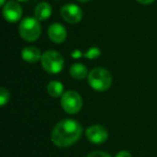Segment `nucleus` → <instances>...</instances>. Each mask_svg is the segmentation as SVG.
Returning a JSON list of instances; mask_svg holds the SVG:
<instances>
[{
    "label": "nucleus",
    "mask_w": 157,
    "mask_h": 157,
    "mask_svg": "<svg viewBox=\"0 0 157 157\" xmlns=\"http://www.w3.org/2000/svg\"><path fill=\"white\" fill-rule=\"evenodd\" d=\"M82 126L74 120H63L57 123L52 130L51 139L56 146L67 147L75 143L82 135Z\"/></svg>",
    "instance_id": "nucleus-1"
},
{
    "label": "nucleus",
    "mask_w": 157,
    "mask_h": 157,
    "mask_svg": "<svg viewBox=\"0 0 157 157\" xmlns=\"http://www.w3.org/2000/svg\"><path fill=\"white\" fill-rule=\"evenodd\" d=\"M87 76L90 87L98 92H105L112 85V75L105 68H95Z\"/></svg>",
    "instance_id": "nucleus-2"
},
{
    "label": "nucleus",
    "mask_w": 157,
    "mask_h": 157,
    "mask_svg": "<svg viewBox=\"0 0 157 157\" xmlns=\"http://www.w3.org/2000/svg\"><path fill=\"white\" fill-rule=\"evenodd\" d=\"M18 33L24 40L29 42L36 41L41 35V26L36 17H26L21 22Z\"/></svg>",
    "instance_id": "nucleus-3"
},
{
    "label": "nucleus",
    "mask_w": 157,
    "mask_h": 157,
    "mask_svg": "<svg viewBox=\"0 0 157 157\" xmlns=\"http://www.w3.org/2000/svg\"><path fill=\"white\" fill-rule=\"evenodd\" d=\"M41 65L46 72L56 74L63 70V58L57 51H46L42 54Z\"/></svg>",
    "instance_id": "nucleus-4"
},
{
    "label": "nucleus",
    "mask_w": 157,
    "mask_h": 157,
    "mask_svg": "<svg viewBox=\"0 0 157 157\" xmlns=\"http://www.w3.org/2000/svg\"><path fill=\"white\" fill-rule=\"evenodd\" d=\"M82 98L80 94H78L74 90H69L66 92L61 96L60 105L63 109L69 114H75L78 113L82 108Z\"/></svg>",
    "instance_id": "nucleus-5"
},
{
    "label": "nucleus",
    "mask_w": 157,
    "mask_h": 157,
    "mask_svg": "<svg viewBox=\"0 0 157 157\" xmlns=\"http://www.w3.org/2000/svg\"><path fill=\"white\" fill-rule=\"evenodd\" d=\"M60 15L66 22L70 24H76L83 17V12L80 7L75 5H65L60 9Z\"/></svg>",
    "instance_id": "nucleus-6"
},
{
    "label": "nucleus",
    "mask_w": 157,
    "mask_h": 157,
    "mask_svg": "<svg viewBox=\"0 0 157 157\" xmlns=\"http://www.w3.org/2000/svg\"><path fill=\"white\" fill-rule=\"evenodd\" d=\"M108 131L101 125H93L86 129V137L92 143L101 144L107 141L108 139Z\"/></svg>",
    "instance_id": "nucleus-7"
},
{
    "label": "nucleus",
    "mask_w": 157,
    "mask_h": 157,
    "mask_svg": "<svg viewBox=\"0 0 157 157\" xmlns=\"http://www.w3.org/2000/svg\"><path fill=\"white\" fill-rule=\"evenodd\" d=\"M3 16H5L6 21L10 23H15L21 20L22 17V8L16 1H8L5 6H3Z\"/></svg>",
    "instance_id": "nucleus-8"
},
{
    "label": "nucleus",
    "mask_w": 157,
    "mask_h": 157,
    "mask_svg": "<svg viewBox=\"0 0 157 157\" xmlns=\"http://www.w3.org/2000/svg\"><path fill=\"white\" fill-rule=\"evenodd\" d=\"M48 35V38H50L53 42L59 44V43H63L66 40V38H67V30H66V28L63 25L55 23V24H52L50 26Z\"/></svg>",
    "instance_id": "nucleus-9"
},
{
    "label": "nucleus",
    "mask_w": 157,
    "mask_h": 157,
    "mask_svg": "<svg viewBox=\"0 0 157 157\" xmlns=\"http://www.w3.org/2000/svg\"><path fill=\"white\" fill-rule=\"evenodd\" d=\"M22 58L27 63H35L37 61L41 60L42 54L39 48H36V46H27L22 51Z\"/></svg>",
    "instance_id": "nucleus-10"
},
{
    "label": "nucleus",
    "mask_w": 157,
    "mask_h": 157,
    "mask_svg": "<svg viewBox=\"0 0 157 157\" xmlns=\"http://www.w3.org/2000/svg\"><path fill=\"white\" fill-rule=\"evenodd\" d=\"M52 14V7L48 2H40L35 8V17L39 21H45Z\"/></svg>",
    "instance_id": "nucleus-11"
},
{
    "label": "nucleus",
    "mask_w": 157,
    "mask_h": 157,
    "mask_svg": "<svg viewBox=\"0 0 157 157\" xmlns=\"http://www.w3.org/2000/svg\"><path fill=\"white\" fill-rule=\"evenodd\" d=\"M70 75L75 80H83L87 74V68L82 63H74L70 68Z\"/></svg>",
    "instance_id": "nucleus-12"
},
{
    "label": "nucleus",
    "mask_w": 157,
    "mask_h": 157,
    "mask_svg": "<svg viewBox=\"0 0 157 157\" xmlns=\"http://www.w3.org/2000/svg\"><path fill=\"white\" fill-rule=\"evenodd\" d=\"M63 85L58 81H52L48 85V93L50 96L57 98V97L63 96Z\"/></svg>",
    "instance_id": "nucleus-13"
},
{
    "label": "nucleus",
    "mask_w": 157,
    "mask_h": 157,
    "mask_svg": "<svg viewBox=\"0 0 157 157\" xmlns=\"http://www.w3.org/2000/svg\"><path fill=\"white\" fill-rule=\"evenodd\" d=\"M9 99L10 93L7 90V88L1 87V90H0V103H1V105H5L9 101Z\"/></svg>",
    "instance_id": "nucleus-14"
},
{
    "label": "nucleus",
    "mask_w": 157,
    "mask_h": 157,
    "mask_svg": "<svg viewBox=\"0 0 157 157\" xmlns=\"http://www.w3.org/2000/svg\"><path fill=\"white\" fill-rule=\"evenodd\" d=\"M86 157H111L108 153L101 152V151H96V152H92L87 155Z\"/></svg>",
    "instance_id": "nucleus-15"
},
{
    "label": "nucleus",
    "mask_w": 157,
    "mask_h": 157,
    "mask_svg": "<svg viewBox=\"0 0 157 157\" xmlns=\"http://www.w3.org/2000/svg\"><path fill=\"white\" fill-rule=\"evenodd\" d=\"M99 54H100V52H99L98 48H90V50L86 53V56H87L88 58H96V57L99 56Z\"/></svg>",
    "instance_id": "nucleus-16"
},
{
    "label": "nucleus",
    "mask_w": 157,
    "mask_h": 157,
    "mask_svg": "<svg viewBox=\"0 0 157 157\" xmlns=\"http://www.w3.org/2000/svg\"><path fill=\"white\" fill-rule=\"evenodd\" d=\"M115 157H131V154L127 151H122V152H118Z\"/></svg>",
    "instance_id": "nucleus-17"
},
{
    "label": "nucleus",
    "mask_w": 157,
    "mask_h": 157,
    "mask_svg": "<svg viewBox=\"0 0 157 157\" xmlns=\"http://www.w3.org/2000/svg\"><path fill=\"white\" fill-rule=\"evenodd\" d=\"M138 2L142 3V5H150V3L154 2L155 0H137Z\"/></svg>",
    "instance_id": "nucleus-18"
},
{
    "label": "nucleus",
    "mask_w": 157,
    "mask_h": 157,
    "mask_svg": "<svg viewBox=\"0 0 157 157\" xmlns=\"http://www.w3.org/2000/svg\"><path fill=\"white\" fill-rule=\"evenodd\" d=\"M6 5V0H0V6H5Z\"/></svg>",
    "instance_id": "nucleus-19"
},
{
    "label": "nucleus",
    "mask_w": 157,
    "mask_h": 157,
    "mask_svg": "<svg viewBox=\"0 0 157 157\" xmlns=\"http://www.w3.org/2000/svg\"><path fill=\"white\" fill-rule=\"evenodd\" d=\"M78 1H81V2H86V1H90V0H78Z\"/></svg>",
    "instance_id": "nucleus-20"
},
{
    "label": "nucleus",
    "mask_w": 157,
    "mask_h": 157,
    "mask_svg": "<svg viewBox=\"0 0 157 157\" xmlns=\"http://www.w3.org/2000/svg\"><path fill=\"white\" fill-rule=\"evenodd\" d=\"M18 1H27V0H18Z\"/></svg>",
    "instance_id": "nucleus-21"
}]
</instances>
